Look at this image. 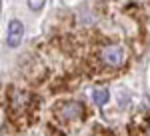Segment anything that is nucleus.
Listing matches in <instances>:
<instances>
[{"instance_id": "f257e3e1", "label": "nucleus", "mask_w": 150, "mask_h": 136, "mask_svg": "<svg viewBox=\"0 0 150 136\" xmlns=\"http://www.w3.org/2000/svg\"><path fill=\"white\" fill-rule=\"evenodd\" d=\"M6 114L8 122L18 124V128L32 126L38 114V104L40 98L32 92L20 90V88H6Z\"/></svg>"}, {"instance_id": "f03ea898", "label": "nucleus", "mask_w": 150, "mask_h": 136, "mask_svg": "<svg viewBox=\"0 0 150 136\" xmlns=\"http://www.w3.org/2000/svg\"><path fill=\"white\" fill-rule=\"evenodd\" d=\"M52 112L56 116L62 124H76L80 122L86 114V108L82 102H76V100H62V102H56Z\"/></svg>"}, {"instance_id": "7ed1b4c3", "label": "nucleus", "mask_w": 150, "mask_h": 136, "mask_svg": "<svg viewBox=\"0 0 150 136\" xmlns=\"http://www.w3.org/2000/svg\"><path fill=\"white\" fill-rule=\"evenodd\" d=\"M98 62L108 70H118L126 64V50L120 44H104L98 50Z\"/></svg>"}, {"instance_id": "20e7f679", "label": "nucleus", "mask_w": 150, "mask_h": 136, "mask_svg": "<svg viewBox=\"0 0 150 136\" xmlns=\"http://www.w3.org/2000/svg\"><path fill=\"white\" fill-rule=\"evenodd\" d=\"M22 34H24V26L20 20H10L8 24V46L16 48L22 42Z\"/></svg>"}, {"instance_id": "39448f33", "label": "nucleus", "mask_w": 150, "mask_h": 136, "mask_svg": "<svg viewBox=\"0 0 150 136\" xmlns=\"http://www.w3.org/2000/svg\"><path fill=\"white\" fill-rule=\"evenodd\" d=\"M94 102L98 104V106H102L108 102V90H96L94 92Z\"/></svg>"}, {"instance_id": "423d86ee", "label": "nucleus", "mask_w": 150, "mask_h": 136, "mask_svg": "<svg viewBox=\"0 0 150 136\" xmlns=\"http://www.w3.org/2000/svg\"><path fill=\"white\" fill-rule=\"evenodd\" d=\"M28 6H30L32 10H40V8L44 6V0H28Z\"/></svg>"}, {"instance_id": "0eeeda50", "label": "nucleus", "mask_w": 150, "mask_h": 136, "mask_svg": "<svg viewBox=\"0 0 150 136\" xmlns=\"http://www.w3.org/2000/svg\"><path fill=\"white\" fill-rule=\"evenodd\" d=\"M48 132H50V136H64L62 132H58L54 126H48Z\"/></svg>"}]
</instances>
